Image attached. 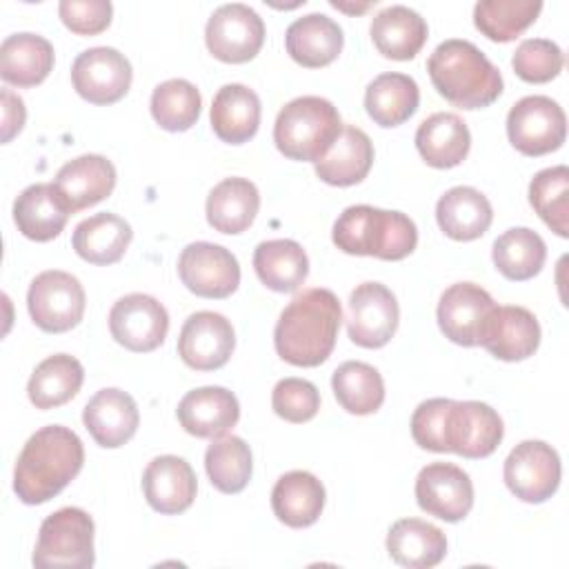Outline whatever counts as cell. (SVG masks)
Listing matches in <instances>:
<instances>
[{
  "label": "cell",
  "instance_id": "cell-18",
  "mask_svg": "<svg viewBox=\"0 0 569 569\" xmlns=\"http://www.w3.org/2000/svg\"><path fill=\"white\" fill-rule=\"evenodd\" d=\"M493 307V298L480 284L456 282L442 291L438 302L440 331L456 345L476 347Z\"/></svg>",
  "mask_w": 569,
  "mask_h": 569
},
{
  "label": "cell",
  "instance_id": "cell-19",
  "mask_svg": "<svg viewBox=\"0 0 569 569\" xmlns=\"http://www.w3.org/2000/svg\"><path fill=\"white\" fill-rule=\"evenodd\" d=\"M478 345H482L498 360H525L533 356L540 345V325L525 307L496 305L485 320Z\"/></svg>",
  "mask_w": 569,
  "mask_h": 569
},
{
  "label": "cell",
  "instance_id": "cell-32",
  "mask_svg": "<svg viewBox=\"0 0 569 569\" xmlns=\"http://www.w3.org/2000/svg\"><path fill=\"white\" fill-rule=\"evenodd\" d=\"M387 551L393 562L409 569L436 567L447 553L445 533L420 518H402L389 527Z\"/></svg>",
  "mask_w": 569,
  "mask_h": 569
},
{
  "label": "cell",
  "instance_id": "cell-48",
  "mask_svg": "<svg viewBox=\"0 0 569 569\" xmlns=\"http://www.w3.org/2000/svg\"><path fill=\"white\" fill-rule=\"evenodd\" d=\"M67 29L78 36H96L111 22L113 7L109 0H62L58 4Z\"/></svg>",
  "mask_w": 569,
  "mask_h": 569
},
{
  "label": "cell",
  "instance_id": "cell-49",
  "mask_svg": "<svg viewBox=\"0 0 569 569\" xmlns=\"http://www.w3.org/2000/svg\"><path fill=\"white\" fill-rule=\"evenodd\" d=\"M2 142H9L24 124L27 111L20 96H16L11 89H2Z\"/></svg>",
  "mask_w": 569,
  "mask_h": 569
},
{
  "label": "cell",
  "instance_id": "cell-31",
  "mask_svg": "<svg viewBox=\"0 0 569 569\" xmlns=\"http://www.w3.org/2000/svg\"><path fill=\"white\" fill-rule=\"evenodd\" d=\"M436 220L445 236L467 242L480 238L491 220L493 209L487 196L473 187H451L436 202Z\"/></svg>",
  "mask_w": 569,
  "mask_h": 569
},
{
  "label": "cell",
  "instance_id": "cell-43",
  "mask_svg": "<svg viewBox=\"0 0 569 569\" xmlns=\"http://www.w3.org/2000/svg\"><path fill=\"white\" fill-rule=\"evenodd\" d=\"M529 202L551 231L569 236V169L565 164L538 171L529 182Z\"/></svg>",
  "mask_w": 569,
  "mask_h": 569
},
{
  "label": "cell",
  "instance_id": "cell-2",
  "mask_svg": "<svg viewBox=\"0 0 569 569\" xmlns=\"http://www.w3.org/2000/svg\"><path fill=\"white\" fill-rule=\"evenodd\" d=\"M82 462L84 447L76 431L62 425L42 427L29 436L16 460L13 491L24 505H42L80 473Z\"/></svg>",
  "mask_w": 569,
  "mask_h": 569
},
{
  "label": "cell",
  "instance_id": "cell-24",
  "mask_svg": "<svg viewBox=\"0 0 569 569\" xmlns=\"http://www.w3.org/2000/svg\"><path fill=\"white\" fill-rule=\"evenodd\" d=\"M69 216L71 211L53 182L29 184L13 202V220L18 231L36 242H47L60 236Z\"/></svg>",
  "mask_w": 569,
  "mask_h": 569
},
{
  "label": "cell",
  "instance_id": "cell-16",
  "mask_svg": "<svg viewBox=\"0 0 569 569\" xmlns=\"http://www.w3.org/2000/svg\"><path fill=\"white\" fill-rule=\"evenodd\" d=\"M416 500L422 511L445 522L462 520L473 507V485L467 471L451 462H431L416 478Z\"/></svg>",
  "mask_w": 569,
  "mask_h": 569
},
{
  "label": "cell",
  "instance_id": "cell-13",
  "mask_svg": "<svg viewBox=\"0 0 569 569\" xmlns=\"http://www.w3.org/2000/svg\"><path fill=\"white\" fill-rule=\"evenodd\" d=\"M178 276L200 298H227L240 284V264L229 249L198 240L180 251Z\"/></svg>",
  "mask_w": 569,
  "mask_h": 569
},
{
  "label": "cell",
  "instance_id": "cell-25",
  "mask_svg": "<svg viewBox=\"0 0 569 569\" xmlns=\"http://www.w3.org/2000/svg\"><path fill=\"white\" fill-rule=\"evenodd\" d=\"M342 29L325 13H307L296 18L284 33L287 53L302 67L318 69L338 58L342 51Z\"/></svg>",
  "mask_w": 569,
  "mask_h": 569
},
{
  "label": "cell",
  "instance_id": "cell-6",
  "mask_svg": "<svg viewBox=\"0 0 569 569\" xmlns=\"http://www.w3.org/2000/svg\"><path fill=\"white\" fill-rule=\"evenodd\" d=\"M93 520L80 507H62L47 516L38 531L33 549L36 567L87 569L96 562Z\"/></svg>",
  "mask_w": 569,
  "mask_h": 569
},
{
  "label": "cell",
  "instance_id": "cell-15",
  "mask_svg": "<svg viewBox=\"0 0 569 569\" xmlns=\"http://www.w3.org/2000/svg\"><path fill=\"white\" fill-rule=\"evenodd\" d=\"M131 62L113 47H91L76 56L71 82L91 104L118 102L131 87Z\"/></svg>",
  "mask_w": 569,
  "mask_h": 569
},
{
  "label": "cell",
  "instance_id": "cell-36",
  "mask_svg": "<svg viewBox=\"0 0 569 569\" xmlns=\"http://www.w3.org/2000/svg\"><path fill=\"white\" fill-rule=\"evenodd\" d=\"M420 102L418 82L398 71L376 76L365 91V109L380 127H398L409 120Z\"/></svg>",
  "mask_w": 569,
  "mask_h": 569
},
{
  "label": "cell",
  "instance_id": "cell-27",
  "mask_svg": "<svg viewBox=\"0 0 569 569\" xmlns=\"http://www.w3.org/2000/svg\"><path fill=\"white\" fill-rule=\"evenodd\" d=\"M416 147L429 167L451 169L467 158L471 133L458 113L438 111L420 122L416 131Z\"/></svg>",
  "mask_w": 569,
  "mask_h": 569
},
{
  "label": "cell",
  "instance_id": "cell-14",
  "mask_svg": "<svg viewBox=\"0 0 569 569\" xmlns=\"http://www.w3.org/2000/svg\"><path fill=\"white\" fill-rule=\"evenodd\" d=\"M109 331L129 351L158 349L169 331V313L153 296L127 293L109 311Z\"/></svg>",
  "mask_w": 569,
  "mask_h": 569
},
{
  "label": "cell",
  "instance_id": "cell-10",
  "mask_svg": "<svg viewBox=\"0 0 569 569\" xmlns=\"http://www.w3.org/2000/svg\"><path fill=\"white\" fill-rule=\"evenodd\" d=\"M204 42L211 56L222 62H247L264 42V22L249 4H220L207 20Z\"/></svg>",
  "mask_w": 569,
  "mask_h": 569
},
{
  "label": "cell",
  "instance_id": "cell-45",
  "mask_svg": "<svg viewBox=\"0 0 569 569\" xmlns=\"http://www.w3.org/2000/svg\"><path fill=\"white\" fill-rule=\"evenodd\" d=\"M511 67L525 82H549L562 71L565 53L553 40L527 38L516 47Z\"/></svg>",
  "mask_w": 569,
  "mask_h": 569
},
{
  "label": "cell",
  "instance_id": "cell-9",
  "mask_svg": "<svg viewBox=\"0 0 569 569\" xmlns=\"http://www.w3.org/2000/svg\"><path fill=\"white\" fill-rule=\"evenodd\" d=\"M560 456L545 440H522L502 467L509 491L522 502H545L560 485Z\"/></svg>",
  "mask_w": 569,
  "mask_h": 569
},
{
  "label": "cell",
  "instance_id": "cell-47",
  "mask_svg": "<svg viewBox=\"0 0 569 569\" xmlns=\"http://www.w3.org/2000/svg\"><path fill=\"white\" fill-rule=\"evenodd\" d=\"M449 398H429L420 402L411 416V436L418 447L445 453V420L449 409Z\"/></svg>",
  "mask_w": 569,
  "mask_h": 569
},
{
  "label": "cell",
  "instance_id": "cell-22",
  "mask_svg": "<svg viewBox=\"0 0 569 569\" xmlns=\"http://www.w3.org/2000/svg\"><path fill=\"white\" fill-rule=\"evenodd\" d=\"M53 187L73 213L98 204L113 191L116 167L100 153H84L60 167Z\"/></svg>",
  "mask_w": 569,
  "mask_h": 569
},
{
  "label": "cell",
  "instance_id": "cell-35",
  "mask_svg": "<svg viewBox=\"0 0 569 569\" xmlns=\"http://www.w3.org/2000/svg\"><path fill=\"white\" fill-rule=\"evenodd\" d=\"M131 238L133 231L124 218L102 211L78 222L71 242L82 260L91 264H113L124 256Z\"/></svg>",
  "mask_w": 569,
  "mask_h": 569
},
{
  "label": "cell",
  "instance_id": "cell-30",
  "mask_svg": "<svg viewBox=\"0 0 569 569\" xmlns=\"http://www.w3.org/2000/svg\"><path fill=\"white\" fill-rule=\"evenodd\" d=\"M369 33L385 58L411 60L422 49L429 27L418 11L405 4H391L373 16Z\"/></svg>",
  "mask_w": 569,
  "mask_h": 569
},
{
  "label": "cell",
  "instance_id": "cell-41",
  "mask_svg": "<svg viewBox=\"0 0 569 569\" xmlns=\"http://www.w3.org/2000/svg\"><path fill=\"white\" fill-rule=\"evenodd\" d=\"M204 469L211 485L222 493L242 491L253 471L251 449L240 436H220L207 447Z\"/></svg>",
  "mask_w": 569,
  "mask_h": 569
},
{
  "label": "cell",
  "instance_id": "cell-38",
  "mask_svg": "<svg viewBox=\"0 0 569 569\" xmlns=\"http://www.w3.org/2000/svg\"><path fill=\"white\" fill-rule=\"evenodd\" d=\"M84 369L78 358L69 353H53L33 369L27 396L36 409H53L69 402L80 391Z\"/></svg>",
  "mask_w": 569,
  "mask_h": 569
},
{
  "label": "cell",
  "instance_id": "cell-28",
  "mask_svg": "<svg viewBox=\"0 0 569 569\" xmlns=\"http://www.w3.org/2000/svg\"><path fill=\"white\" fill-rule=\"evenodd\" d=\"M371 164V138L362 129L345 124L331 149L316 162V176L333 187H351L367 178Z\"/></svg>",
  "mask_w": 569,
  "mask_h": 569
},
{
  "label": "cell",
  "instance_id": "cell-42",
  "mask_svg": "<svg viewBox=\"0 0 569 569\" xmlns=\"http://www.w3.org/2000/svg\"><path fill=\"white\" fill-rule=\"evenodd\" d=\"M540 9V0H480L473 7V24L489 40L509 42L533 24Z\"/></svg>",
  "mask_w": 569,
  "mask_h": 569
},
{
  "label": "cell",
  "instance_id": "cell-20",
  "mask_svg": "<svg viewBox=\"0 0 569 569\" xmlns=\"http://www.w3.org/2000/svg\"><path fill=\"white\" fill-rule=\"evenodd\" d=\"M82 422L100 447L116 449L133 438L140 413L136 400L127 391L107 387L89 398L82 409Z\"/></svg>",
  "mask_w": 569,
  "mask_h": 569
},
{
  "label": "cell",
  "instance_id": "cell-7",
  "mask_svg": "<svg viewBox=\"0 0 569 569\" xmlns=\"http://www.w3.org/2000/svg\"><path fill=\"white\" fill-rule=\"evenodd\" d=\"M84 302L87 300L80 280L60 269L38 273L27 291L31 320L49 333L73 329L84 316Z\"/></svg>",
  "mask_w": 569,
  "mask_h": 569
},
{
  "label": "cell",
  "instance_id": "cell-12",
  "mask_svg": "<svg viewBox=\"0 0 569 569\" xmlns=\"http://www.w3.org/2000/svg\"><path fill=\"white\" fill-rule=\"evenodd\" d=\"M398 300L385 284L362 282L351 291L347 302V331L358 347H385L398 329Z\"/></svg>",
  "mask_w": 569,
  "mask_h": 569
},
{
  "label": "cell",
  "instance_id": "cell-39",
  "mask_svg": "<svg viewBox=\"0 0 569 569\" xmlns=\"http://www.w3.org/2000/svg\"><path fill=\"white\" fill-rule=\"evenodd\" d=\"M331 389L340 407L356 416H367L385 402V380L380 371L360 360L342 362L331 376Z\"/></svg>",
  "mask_w": 569,
  "mask_h": 569
},
{
  "label": "cell",
  "instance_id": "cell-44",
  "mask_svg": "<svg viewBox=\"0 0 569 569\" xmlns=\"http://www.w3.org/2000/svg\"><path fill=\"white\" fill-rule=\"evenodd\" d=\"M200 91L184 78L164 80L151 93V116L167 131L191 129L200 116Z\"/></svg>",
  "mask_w": 569,
  "mask_h": 569
},
{
  "label": "cell",
  "instance_id": "cell-3",
  "mask_svg": "<svg viewBox=\"0 0 569 569\" xmlns=\"http://www.w3.org/2000/svg\"><path fill=\"white\" fill-rule=\"evenodd\" d=\"M436 91L460 109L489 107L502 93L498 67L469 40L440 42L427 60Z\"/></svg>",
  "mask_w": 569,
  "mask_h": 569
},
{
  "label": "cell",
  "instance_id": "cell-46",
  "mask_svg": "<svg viewBox=\"0 0 569 569\" xmlns=\"http://www.w3.org/2000/svg\"><path fill=\"white\" fill-rule=\"evenodd\" d=\"M271 407L287 422H307L320 409V393L305 378H282L273 387Z\"/></svg>",
  "mask_w": 569,
  "mask_h": 569
},
{
  "label": "cell",
  "instance_id": "cell-37",
  "mask_svg": "<svg viewBox=\"0 0 569 569\" xmlns=\"http://www.w3.org/2000/svg\"><path fill=\"white\" fill-rule=\"evenodd\" d=\"M253 269L267 289L289 293L307 280L309 258L296 240L276 238L256 247Z\"/></svg>",
  "mask_w": 569,
  "mask_h": 569
},
{
  "label": "cell",
  "instance_id": "cell-17",
  "mask_svg": "<svg viewBox=\"0 0 569 569\" xmlns=\"http://www.w3.org/2000/svg\"><path fill=\"white\" fill-rule=\"evenodd\" d=\"M236 347L231 322L216 311L191 313L178 336V356L196 371H213L227 365Z\"/></svg>",
  "mask_w": 569,
  "mask_h": 569
},
{
  "label": "cell",
  "instance_id": "cell-40",
  "mask_svg": "<svg viewBox=\"0 0 569 569\" xmlns=\"http://www.w3.org/2000/svg\"><path fill=\"white\" fill-rule=\"evenodd\" d=\"M491 258L496 269L509 280L533 278L547 258L545 240L529 227H513L493 240Z\"/></svg>",
  "mask_w": 569,
  "mask_h": 569
},
{
  "label": "cell",
  "instance_id": "cell-34",
  "mask_svg": "<svg viewBox=\"0 0 569 569\" xmlns=\"http://www.w3.org/2000/svg\"><path fill=\"white\" fill-rule=\"evenodd\" d=\"M260 209L258 187L247 178H224L207 196V222L220 233H242Z\"/></svg>",
  "mask_w": 569,
  "mask_h": 569
},
{
  "label": "cell",
  "instance_id": "cell-1",
  "mask_svg": "<svg viewBox=\"0 0 569 569\" xmlns=\"http://www.w3.org/2000/svg\"><path fill=\"white\" fill-rule=\"evenodd\" d=\"M340 320V300L331 289H305L282 309L276 322L273 345L278 356L296 367L322 365L336 347Z\"/></svg>",
  "mask_w": 569,
  "mask_h": 569
},
{
  "label": "cell",
  "instance_id": "cell-4",
  "mask_svg": "<svg viewBox=\"0 0 569 569\" xmlns=\"http://www.w3.org/2000/svg\"><path fill=\"white\" fill-rule=\"evenodd\" d=\"M333 244L351 256L402 260L418 244L416 222L402 211L351 204L333 222Z\"/></svg>",
  "mask_w": 569,
  "mask_h": 569
},
{
  "label": "cell",
  "instance_id": "cell-8",
  "mask_svg": "<svg viewBox=\"0 0 569 569\" xmlns=\"http://www.w3.org/2000/svg\"><path fill=\"white\" fill-rule=\"evenodd\" d=\"M507 136L525 156L551 153L567 136L565 111L549 96H525L507 113Z\"/></svg>",
  "mask_w": 569,
  "mask_h": 569
},
{
  "label": "cell",
  "instance_id": "cell-21",
  "mask_svg": "<svg viewBox=\"0 0 569 569\" xmlns=\"http://www.w3.org/2000/svg\"><path fill=\"white\" fill-rule=\"evenodd\" d=\"M196 489L198 482L191 465L178 456H158L142 473V491L149 507L164 516L187 511Z\"/></svg>",
  "mask_w": 569,
  "mask_h": 569
},
{
  "label": "cell",
  "instance_id": "cell-29",
  "mask_svg": "<svg viewBox=\"0 0 569 569\" xmlns=\"http://www.w3.org/2000/svg\"><path fill=\"white\" fill-rule=\"evenodd\" d=\"M325 507L322 482L302 469L282 473L271 489V509L280 522L293 529L313 525Z\"/></svg>",
  "mask_w": 569,
  "mask_h": 569
},
{
  "label": "cell",
  "instance_id": "cell-33",
  "mask_svg": "<svg viewBox=\"0 0 569 569\" xmlns=\"http://www.w3.org/2000/svg\"><path fill=\"white\" fill-rule=\"evenodd\" d=\"M53 69V47L38 33H11L0 44V76L16 87L40 84Z\"/></svg>",
  "mask_w": 569,
  "mask_h": 569
},
{
  "label": "cell",
  "instance_id": "cell-11",
  "mask_svg": "<svg viewBox=\"0 0 569 569\" xmlns=\"http://www.w3.org/2000/svg\"><path fill=\"white\" fill-rule=\"evenodd\" d=\"M505 433L502 418L480 400H451L445 420V447L462 458H487Z\"/></svg>",
  "mask_w": 569,
  "mask_h": 569
},
{
  "label": "cell",
  "instance_id": "cell-23",
  "mask_svg": "<svg viewBox=\"0 0 569 569\" xmlns=\"http://www.w3.org/2000/svg\"><path fill=\"white\" fill-rule=\"evenodd\" d=\"M176 413L187 433L213 440L236 427L240 405L224 387H198L182 396Z\"/></svg>",
  "mask_w": 569,
  "mask_h": 569
},
{
  "label": "cell",
  "instance_id": "cell-5",
  "mask_svg": "<svg viewBox=\"0 0 569 569\" xmlns=\"http://www.w3.org/2000/svg\"><path fill=\"white\" fill-rule=\"evenodd\" d=\"M342 129L338 109L320 96L289 100L276 118L273 142L289 160L318 162Z\"/></svg>",
  "mask_w": 569,
  "mask_h": 569
},
{
  "label": "cell",
  "instance_id": "cell-26",
  "mask_svg": "<svg viewBox=\"0 0 569 569\" xmlns=\"http://www.w3.org/2000/svg\"><path fill=\"white\" fill-rule=\"evenodd\" d=\"M260 98L240 82L222 84L211 102V129L229 144H242L256 136L260 127Z\"/></svg>",
  "mask_w": 569,
  "mask_h": 569
}]
</instances>
